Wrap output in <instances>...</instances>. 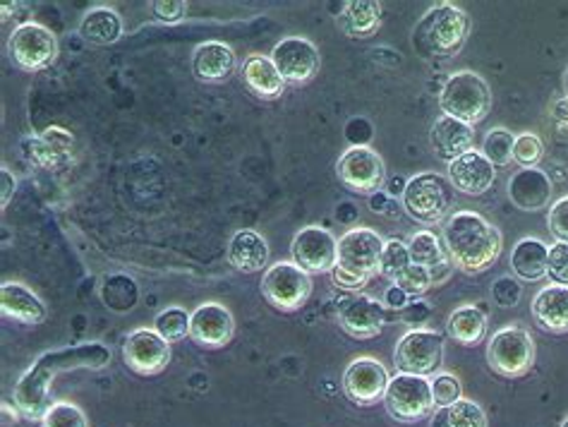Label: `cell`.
<instances>
[{"mask_svg":"<svg viewBox=\"0 0 568 427\" xmlns=\"http://www.w3.org/2000/svg\"><path fill=\"white\" fill-rule=\"evenodd\" d=\"M109 363L111 350L103 344H82L43 353V356L20 377L18 387L12 392V401L20 408V414L24 418L41 420L53 406L51 387L58 375L74 370H101V367Z\"/></svg>","mask_w":568,"mask_h":427,"instance_id":"1","label":"cell"},{"mask_svg":"<svg viewBox=\"0 0 568 427\" xmlns=\"http://www.w3.org/2000/svg\"><path fill=\"white\" fill-rule=\"evenodd\" d=\"M442 243L460 272L483 274L501 255V231L483 214L463 210L446 218Z\"/></svg>","mask_w":568,"mask_h":427,"instance_id":"2","label":"cell"},{"mask_svg":"<svg viewBox=\"0 0 568 427\" xmlns=\"http://www.w3.org/2000/svg\"><path fill=\"white\" fill-rule=\"evenodd\" d=\"M470 18L456 6H435L429 8L423 20L417 22L413 32V47L427 61L437 58H452L460 53L470 37Z\"/></svg>","mask_w":568,"mask_h":427,"instance_id":"3","label":"cell"},{"mask_svg":"<svg viewBox=\"0 0 568 427\" xmlns=\"http://www.w3.org/2000/svg\"><path fill=\"white\" fill-rule=\"evenodd\" d=\"M491 101H495V96H491L489 84L473 70L454 72L439 94V106L444 115H452L456 121H463L473 128L489 115Z\"/></svg>","mask_w":568,"mask_h":427,"instance_id":"4","label":"cell"},{"mask_svg":"<svg viewBox=\"0 0 568 427\" xmlns=\"http://www.w3.org/2000/svg\"><path fill=\"white\" fill-rule=\"evenodd\" d=\"M454 185L439 173H420L406 183L403 207L420 224H439L454 207Z\"/></svg>","mask_w":568,"mask_h":427,"instance_id":"5","label":"cell"},{"mask_svg":"<svg viewBox=\"0 0 568 427\" xmlns=\"http://www.w3.org/2000/svg\"><path fill=\"white\" fill-rule=\"evenodd\" d=\"M386 414L396 423H417L435 414V396H432V382L427 377L398 373L392 377L384 394Z\"/></svg>","mask_w":568,"mask_h":427,"instance_id":"6","label":"cell"},{"mask_svg":"<svg viewBox=\"0 0 568 427\" xmlns=\"http://www.w3.org/2000/svg\"><path fill=\"white\" fill-rule=\"evenodd\" d=\"M487 363L501 377L528 375L535 365V342L523 327H504L489 338Z\"/></svg>","mask_w":568,"mask_h":427,"instance_id":"7","label":"cell"},{"mask_svg":"<svg viewBox=\"0 0 568 427\" xmlns=\"http://www.w3.org/2000/svg\"><path fill=\"white\" fill-rule=\"evenodd\" d=\"M8 55L20 70H47L58 58V37L49 27L37 22L18 24L8 39Z\"/></svg>","mask_w":568,"mask_h":427,"instance_id":"8","label":"cell"},{"mask_svg":"<svg viewBox=\"0 0 568 427\" xmlns=\"http://www.w3.org/2000/svg\"><path fill=\"white\" fill-rule=\"evenodd\" d=\"M394 363L398 373L429 377L444 363V336L435 329H410L396 344Z\"/></svg>","mask_w":568,"mask_h":427,"instance_id":"9","label":"cell"},{"mask_svg":"<svg viewBox=\"0 0 568 427\" xmlns=\"http://www.w3.org/2000/svg\"><path fill=\"white\" fill-rule=\"evenodd\" d=\"M262 293L266 303L281 313H297L310 301L312 278L293 262L272 264L264 272Z\"/></svg>","mask_w":568,"mask_h":427,"instance_id":"10","label":"cell"},{"mask_svg":"<svg viewBox=\"0 0 568 427\" xmlns=\"http://www.w3.org/2000/svg\"><path fill=\"white\" fill-rule=\"evenodd\" d=\"M386 241L375 228L357 226L351 228L346 235H341L338 241V260L336 267L343 272H351L355 276L369 278L379 274L382 270V255H384Z\"/></svg>","mask_w":568,"mask_h":427,"instance_id":"11","label":"cell"},{"mask_svg":"<svg viewBox=\"0 0 568 427\" xmlns=\"http://www.w3.org/2000/svg\"><path fill=\"white\" fill-rule=\"evenodd\" d=\"M338 181L353 193L375 195L386 181V169L382 156L367 144H355L338 159Z\"/></svg>","mask_w":568,"mask_h":427,"instance_id":"12","label":"cell"},{"mask_svg":"<svg viewBox=\"0 0 568 427\" xmlns=\"http://www.w3.org/2000/svg\"><path fill=\"white\" fill-rule=\"evenodd\" d=\"M272 61L278 68L283 82L293 87H303L315 80L322 65L320 49L303 37L281 39L272 53Z\"/></svg>","mask_w":568,"mask_h":427,"instance_id":"13","label":"cell"},{"mask_svg":"<svg viewBox=\"0 0 568 427\" xmlns=\"http://www.w3.org/2000/svg\"><path fill=\"white\" fill-rule=\"evenodd\" d=\"M291 255L293 264H297L307 274H332L338 260V241L326 228L307 226L295 233Z\"/></svg>","mask_w":568,"mask_h":427,"instance_id":"14","label":"cell"},{"mask_svg":"<svg viewBox=\"0 0 568 427\" xmlns=\"http://www.w3.org/2000/svg\"><path fill=\"white\" fill-rule=\"evenodd\" d=\"M123 363L134 375H161L171 363V344L156 329H138L123 342Z\"/></svg>","mask_w":568,"mask_h":427,"instance_id":"15","label":"cell"},{"mask_svg":"<svg viewBox=\"0 0 568 427\" xmlns=\"http://www.w3.org/2000/svg\"><path fill=\"white\" fill-rule=\"evenodd\" d=\"M388 382H392V377H388L386 367L379 360L357 358L343 373V392L353 404L367 408L384 401Z\"/></svg>","mask_w":568,"mask_h":427,"instance_id":"16","label":"cell"},{"mask_svg":"<svg viewBox=\"0 0 568 427\" xmlns=\"http://www.w3.org/2000/svg\"><path fill=\"white\" fill-rule=\"evenodd\" d=\"M233 334H235V319L229 313V307H223L219 303H204L192 313L190 338L197 346L212 348V350L223 348L226 344H231Z\"/></svg>","mask_w":568,"mask_h":427,"instance_id":"17","label":"cell"},{"mask_svg":"<svg viewBox=\"0 0 568 427\" xmlns=\"http://www.w3.org/2000/svg\"><path fill=\"white\" fill-rule=\"evenodd\" d=\"M446 179L454 185V190H458V193L475 197V195L487 193V190L495 185L497 169L489 164L483 152L473 150L448 164Z\"/></svg>","mask_w":568,"mask_h":427,"instance_id":"18","label":"cell"},{"mask_svg":"<svg viewBox=\"0 0 568 427\" xmlns=\"http://www.w3.org/2000/svg\"><path fill=\"white\" fill-rule=\"evenodd\" d=\"M386 322L384 303L369 296H355L348 305L341 307L338 324L353 338H375L382 334Z\"/></svg>","mask_w":568,"mask_h":427,"instance_id":"19","label":"cell"},{"mask_svg":"<svg viewBox=\"0 0 568 427\" xmlns=\"http://www.w3.org/2000/svg\"><path fill=\"white\" fill-rule=\"evenodd\" d=\"M473 140H475V128L456 121L452 115H442L435 121L429 130V144H432V152L437 154V159L446 161V164H452L458 156L473 152Z\"/></svg>","mask_w":568,"mask_h":427,"instance_id":"20","label":"cell"},{"mask_svg":"<svg viewBox=\"0 0 568 427\" xmlns=\"http://www.w3.org/2000/svg\"><path fill=\"white\" fill-rule=\"evenodd\" d=\"M237 68L235 51L223 41H206L194 49L192 72L204 84L226 82Z\"/></svg>","mask_w":568,"mask_h":427,"instance_id":"21","label":"cell"},{"mask_svg":"<svg viewBox=\"0 0 568 427\" xmlns=\"http://www.w3.org/2000/svg\"><path fill=\"white\" fill-rule=\"evenodd\" d=\"M508 197L523 212H540L551 200V181L540 169H520L508 181Z\"/></svg>","mask_w":568,"mask_h":427,"instance_id":"22","label":"cell"},{"mask_svg":"<svg viewBox=\"0 0 568 427\" xmlns=\"http://www.w3.org/2000/svg\"><path fill=\"white\" fill-rule=\"evenodd\" d=\"M268 257H272V253H268V243L260 231L241 228L233 233V238L229 243V262L237 272L243 274L264 272Z\"/></svg>","mask_w":568,"mask_h":427,"instance_id":"23","label":"cell"},{"mask_svg":"<svg viewBox=\"0 0 568 427\" xmlns=\"http://www.w3.org/2000/svg\"><path fill=\"white\" fill-rule=\"evenodd\" d=\"M532 319L549 334H568V286L549 284L532 301Z\"/></svg>","mask_w":568,"mask_h":427,"instance_id":"24","label":"cell"},{"mask_svg":"<svg viewBox=\"0 0 568 427\" xmlns=\"http://www.w3.org/2000/svg\"><path fill=\"white\" fill-rule=\"evenodd\" d=\"M243 82L247 90L262 101H274L286 92V82H283L278 68L274 65L272 58H266L262 53H252L245 58Z\"/></svg>","mask_w":568,"mask_h":427,"instance_id":"25","label":"cell"},{"mask_svg":"<svg viewBox=\"0 0 568 427\" xmlns=\"http://www.w3.org/2000/svg\"><path fill=\"white\" fill-rule=\"evenodd\" d=\"M0 311L6 317L22 324H41L49 317L47 303L24 284H3V288H0Z\"/></svg>","mask_w":568,"mask_h":427,"instance_id":"26","label":"cell"},{"mask_svg":"<svg viewBox=\"0 0 568 427\" xmlns=\"http://www.w3.org/2000/svg\"><path fill=\"white\" fill-rule=\"evenodd\" d=\"M511 272L520 282H542L549 274V247L540 238H520L511 250Z\"/></svg>","mask_w":568,"mask_h":427,"instance_id":"27","label":"cell"},{"mask_svg":"<svg viewBox=\"0 0 568 427\" xmlns=\"http://www.w3.org/2000/svg\"><path fill=\"white\" fill-rule=\"evenodd\" d=\"M408 250H410L413 264H420V267L429 270L432 278H435V284L444 282L448 272H452V267H454V262L448 260L444 243L432 231L415 233L408 243Z\"/></svg>","mask_w":568,"mask_h":427,"instance_id":"28","label":"cell"},{"mask_svg":"<svg viewBox=\"0 0 568 427\" xmlns=\"http://www.w3.org/2000/svg\"><path fill=\"white\" fill-rule=\"evenodd\" d=\"M80 37L92 47H111L123 37V20L113 8H92L80 22Z\"/></svg>","mask_w":568,"mask_h":427,"instance_id":"29","label":"cell"},{"mask_svg":"<svg viewBox=\"0 0 568 427\" xmlns=\"http://www.w3.org/2000/svg\"><path fill=\"white\" fill-rule=\"evenodd\" d=\"M448 336L458 342L460 346H477L487 334V317L480 307L463 305L446 322Z\"/></svg>","mask_w":568,"mask_h":427,"instance_id":"30","label":"cell"},{"mask_svg":"<svg viewBox=\"0 0 568 427\" xmlns=\"http://www.w3.org/2000/svg\"><path fill=\"white\" fill-rule=\"evenodd\" d=\"M382 24V6L375 0H351L341 12V29L348 37H369Z\"/></svg>","mask_w":568,"mask_h":427,"instance_id":"31","label":"cell"},{"mask_svg":"<svg viewBox=\"0 0 568 427\" xmlns=\"http://www.w3.org/2000/svg\"><path fill=\"white\" fill-rule=\"evenodd\" d=\"M487 414L480 404L470 399H458L452 406H442L432 414L429 427H487Z\"/></svg>","mask_w":568,"mask_h":427,"instance_id":"32","label":"cell"},{"mask_svg":"<svg viewBox=\"0 0 568 427\" xmlns=\"http://www.w3.org/2000/svg\"><path fill=\"white\" fill-rule=\"evenodd\" d=\"M190 324H192V315L183 307H166V311H161L154 319V329L166 338L169 344L175 342H183V338L190 336Z\"/></svg>","mask_w":568,"mask_h":427,"instance_id":"33","label":"cell"},{"mask_svg":"<svg viewBox=\"0 0 568 427\" xmlns=\"http://www.w3.org/2000/svg\"><path fill=\"white\" fill-rule=\"evenodd\" d=\"M514 142L516 135H511V132L504 128H495L487 132V138L483 142V154L495 169L508 166L514 161Z\"/></svg>","mask_w":568,"mask_h":427,"instance_id":"34","label":"cell"},{"mask_svg":"<svg viewBox=\"0 0 568 427\" xmlns=\"http://www.w3.org/2000/svg\"><path fill=\"white\" fill-rule=\"evenodd\" d=\"M410 264H413V260H410V250H408L406 243L396 241V238L386 241L384 255H382V270H379L382 276L394 278V282H396V276L406 272Z\"/></svg>","mask_w":568,"mask_h":427,"instance_id":"35","label":"cell"},{"mask_svg":"<svg viewBox=\"0 0 568 427\" xmlns=\"http://www.w3.org/2000/svg\"><path fill=\"white\" fill-rule=\"evenodd\" d=\"M545 146L542 140L535 135V132H523V135H516L514 142V161L520 164V169H537V164L542 161Z\"/></svg>","mask_w":568,"mask_h":427,"instance_id":"36","label":"cell"},{"mask_svg":"<svg viewBox=\"0 0 568 427\" xmlns=\"http://www.w3.org/2000/svg\"><path fill=\"white\" fill-rule=\"evenodd\" d=\"M41 427H89V423L82 414V408L68 401H58L47 410V416L41 418Z\"/></svg>","mask_w":568,"mask_h":427,"instance_id":"37","label":"cell"},{"mask_svg":"<svg viewBox=\"0 0 568 427\" xmlns=\"http://www.w3.org/2000/svg\"><path fill=\"white\" fill-rule=\"evenodd\" d=\"M432 284H435V278H432L429 270L420 267V264H410L406 272L396 276V286L406 291L410 301L423 298L425 293L432 288Z\"/></svg>","mask_w":568,"mask_h":427,"instance_id":"38","label":"cell"},{"mask_svg":"<svg viewBox=\"0 0 568 427\" xmlns=\"http://www.w3.org/2000/svg\"><path fill=\"white\" fill-rule=\"evenodd\" d=\"M463 387H460V379L448 375V373H442L435 377V382H432V396H435V406L442 408V406H452L456 404L458 399H463Z\"/></svg>","mask_w":568,"mask_h":427,"instance_id":"39","label":"cell"},{"mask_svg":"<svg viewBox=\"0 0 568 427\" xmlns=\"http://www.w3.org/2000/svg\"><path fill=\"white\" fill-rule=\"evenodd\" d=\"M547 226L559 243H568V195L551 204Z\"/></svg>","mask_w":568,"mask_h":427,"instance_id":"40","label":"cell"},{"mask_svg":"<svg viewBox=\"0 0 568 427\" xmlns=\"http://www.w3.org/2000/svg\"><path fill=\"white\" fill-rule=\"evenodd\" d=\"M557 284L568 286V243L549 245V274Z\"/></svg>","mask_w":568,"mask_h":427,"instance_id":"41","label":"cell"},{"mask_svg":"<svg viewBox=\"0 0 568 427\" xmlns=\"http://www.w3.org/2000/svg\"><path fill=\"white\" fill-rule=\"evenodd\" d=\"M520 293L523 291H520L518 282L511 276H501V278H497L495 286H491V298H495V303L501 305V307L518 305Z\"/></svg>","mask_w":568,"mask_h":427,"instance_id":"42","label":"cell"},{"mask_svg":"<svg viewBox=\"0 0 568 427\" xmlns=\"http://www.w3.org/2000/svg\"><path fill=\"white\" fill-rule=\"evenodd\" d=\"M152 10H154L156 20L166 22V24H175L187 14V3L185 0H154Z\"/></svg>","mask_w":568,"mask_h":427,"instance_id":"43","label":"cell"},{"mask_svg":"<svg viewBox=\"0 0 568 427\" xmlns=\"http://www.w3.org/2000/svg\"><path fill=\"white\" fill-rule=\"evenodd\" d=\"M332 282H334L336 288L348 291V293L363 291V288L367 286V278L355 276V274H351V272H343L341 267H334V270H332Z\"/></svg>","mask_w":568,"mask_h":427,"instance_id":"44","label":"cell"},{"mask_svg":"<svg viewBox=\"0 0 568 427\" xmlns=\"http://www.w3.org/2000/svg\"><path fill=\"white\" fill-rule=\"evenodd\" d=\"M408 305H410L408 293L403 291V288H398L396 284L384 293V307H392V311H406Z\"/></svg>","mask_w":568,"mask_h":427,"instance_id":"45","label":"cell"},{"mask_svg":"<svg viewBox=\"0 0 568 427\" xmlns=\"http://www.w3.org/2000/svg\"><path fill=\"white\" fill-rule=\"evenodd\" d=\"M0 183H3V193H0V204H3V210L10 204V197L14 193V187H18V179L10 173V169H0Z\"/></svg>","mask_w":568,"mask_h":427,"instance_id":"46","label":"cell"},{"mask_svg":"<svg viewBox=\"0 0 568 427\" xmlns=\"http://www.w3.org/2000/svg\"><path fill=\"white\" fill-rule=\"evenodd\" d=\"M429 317V305L423 303V301H410V305L403 311V319H406L408 324H417L420 319H427Z\"/></svg>","mask_w":568,"mask_h":427,"instance_id":"47","label":"cell"},{"mask_svg":"<svg viewBox=\"0 0 568 427\" xmlns=\"http://www.w3.org/2000/svg\"><path fill=\"white\" fill-rule=\"evenodd\" d=\"M3 427H20L18 416H14V410L10 414V406L3 404Z\"/></svg>","mask_w":568,"mask_h":427,"instance_id":"48","label":"cell"},{"mask_svg":"<svg viewBox=\"0 0 568 427\" xmlns=\"http://www.w3.org/2000/svg\"><path fill=\"white\" fill-rule=\"evenodd\" d=\"M564 92L568 96V65H566V72H564Z\"/></svg>","mask_w":568,"mask_h":427,"instance_id":"49","label":"cell"},{"mask_svg":"<svg viewBox=\"0 0 568 427\" xmlns=\"http://www.w3.org/2000/svg\"><path fill=\"white\" fill-rule=\"evenodd\" d=\"M561 427H568V418H566V420H564V425H561Z\"/></svg>","mask_w":568,"mask_h":427,"instance_id":"50","label":"cell"}]
</instances>
